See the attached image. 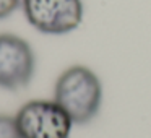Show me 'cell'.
<instances>
[{"instance_id":"6","label":"cell","mask_w":151,"mask_h":138,"mask_svg":"<svg viewBox=\"0 0 151 138\" xmlns=\"http://www.w3.org/2000/svg\"><path fill=\"white\" fill-rule=\"evenodd\" d=\"M20 5V0H0V20L10 17Z\"/></svg>"},{"instance_id":"2","label":"cell","mask_w":151,"mask_h":138,"mask_svg":"<svg viewBox=\"0 0 151 138\" xmlns=\"http://www.w3.org/2000/svg\"><path fill=\"white\" fill-rule=\"evenodd\" d=\"M21 138H70L73 122L55 101L33 99L15 115Z\"/></svg>"},{"instance_id":"3","label":"cell","mask_w":151,"mask_h":138,"mask_svg":"<svg viewBox=\"0 0 151 138\" xmlns=\"http://www.w3.org/2000/svg\"><path fill=\"white\" fill-rule=\"evenodd\" d=\"M23 12L33 28L44 34H67L83 20L81 0H23Z\"/></svg>"},{"instance_id":"5","label":"cell","mask_w":151,"mask_h":138,"mask_svg":"<svg viewBox=\"0 0 151 138\" xmlns=\"http://www.w3.org/2000/svg\"><path fill=\"white\" fill-rule=\"evenodd\" d=\"M0 138H21L17 128L15 117L0 115Z\"/></svg>"},{"instance_id":"4","label":"cell","mask_w":151,"mask_h":138,"mask_svg":"<svg viewBox=\"0 0 151 138\" xmlns=\"http://www.w3.org/2000/svg\"><path fill=\"white\" fill-rule=\"evenodd\" d=\"M36 57L31 46L20 36L0 34V88L20 89L31 81Z\"/></svg>"},{"instance_id":"1","label":"cell","mask_w":151,"mask_h":138,"mask_svg":"<svg viewBox=\"0 0 151 138\" xmlns=\"http://www.w3.org/2000/svg\"><path fill=\"white\" fill-rule=\"evenodd\" d=\"M54 101L68 114L73 124H88L101 109V81L91 68L85 65H73L57 78Z\"/></svg>"}]
</instances>
